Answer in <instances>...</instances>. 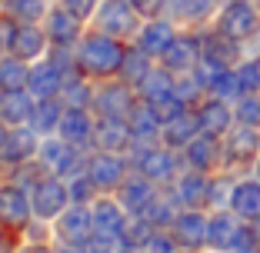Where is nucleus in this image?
Returning <instances> with one entry per match:
<instances>
[{
  "label": "nucleus",
  "mask_w": 260,
  "mask_h": 253,
  "mask_svg": "<svg viewBox=\"0 0 260 253\" xmlns=\"http://www.w3.org/2000/svg\"><path fill=\"white\" fill-rule=\"evenodd\" d=\"M123 63V50L107 37H90L84 44V67L93 74H110Z\"/></svg>",
  "instance_id": "obj_1"
},
{
  "label": "nucleus",
  "mask_w": 260,
  "mask_h": 253,
  "mask_svg": "<svg viewBox=\"0 0 260 253\" xmlns=\"http://www.w3.org/2000/svg\"><path fill=\"white\" fill-rule=\"evenodd\" d=\"M220 30L234 40L253 37V33H257V10H253L250 4H244V0H234L220 14Z\"/></svg>",
  "instance_id": "obj_2"
},
{
  "label": "nucleus",
  "mask_w": 260,
  "mask_h": 253,
  "mask_svg": "<svg viewBox=\"0 0 260 253\" xmlns=\"http://www.w3.org/2000/svg\"><path fill=\"white\" fill-rule=\"evenodd\" d=\"M230 207L237 216H260V180H250V184H237L230 190Z\"/></svg>",
  "instance_id": "obj_3"
},
{
  "label": "nucleus",
  "mask_w": 260,
  "mask_h": 253,
  "mask_svg": "<svg viewBox=\"0 0 260 253\" xmlns=\"http://www.w3.org/2000/svg\"><path fill=\"white\" fill-rule=\"evenodd\" d=\"M237 233H240V223L234 220L230 213H220V216H214V220L207 223V243L217 246V250H227V246L234 250Z\"/></svg>",
  "instance_id": "obj_4"
},
{
  "label": "nucleus",
  "mask_w": 260,
  "mask_h": 253,
  "mask_svg": "<svg viewBox=\"0 0 260 253\" xmlns=\"http://www.w3.org/2000/svg\"><path fill=\"white\" fill-rule=\"evenodd\" d=\"M60 207H63V187L54 184V180H44L37 187V193H34V210L40 216H54L60 213Z\"/></svg>",
  "instance_id": "obj_5"
},
{
  "label": "nucleus",
  "mask_w": 260,
  "mask_h": 253,
  "mask_svg": "<svg viewBox=\"0 0 260 253\" xmlns=\"http://www.w3.org/2000/svg\"><path fill=\"white\" fill-rule=\"evenodd\" d=\"M230 160H237V163H247L257 157L260 150V137H257V127H244V130H237L234 137H230Z\"/></svg>",
  "instance_id": "obj_6"
},
{
  "label": "nucleus",
  "mask_w": 260,
  "mask_h": 253,
  "mask_svg": "<svg viewBox=\"0 0 260 253\" xmlns=\"http://www.w3.org/2000/svg\"><path fill=\"white\" fill-rule=\"evenodd\" d=\"M177 240L184 246H200L207 243V220L200 213H184L177 216Z\"/></svg>",
  "instance_id": "obj_7"
},
{
  "label": "nucleus",
  "mask_w": 260,
  "mask_h": 253,
  "mask_svg": "<svg viewBox=\"0 0 260 253\" xmlns=\"http://www.w3.org/2000/svg\"><path fill=\"white\" fill-rule=\"evenodd\" d=\"M204 57L207 60H214L220 63V67H227L230 60H237V40L227 37V33H214V37H207L204 40Z\"/></svg>",
  "instance_id": "obj_8"
},
{
  "label": "nucleus",
  "mask_w": 260,
  "mask_h": 253,
  "mask_svg": "<svg viewBox=\"0 0 260 253\" xmlns=\"http://www.w3.org/2000/svg\"><path fill=\"white\" fill-rule=\"evenodd\" d=\"M164 63H167V67H174V70L193 67V63H197V44H193L190 37H184V40H170V47L164 50Z\"/></svg>",
  "instance_id": "obj_9"
},
{
  "label": "nucleus",
  "mask_w": 260,
  "mask_h": 253,
  "mask_svg": "<svg viewBox=\"0 0 260 253\" xmlns=\"http://www.w3.org/2000/svg\"><path fill=\"white\" fill-rule=\"evenodd\" d=\"M197 120H200V130L204 133L220 137V133H227V127H230V110L223 107V103H207V107L197 114Z\"/></svg>",
  "instance_id": "obj_10"
},
{
  "label": "nucleus",
  "mask_w": 260,
  "mask_h": 253,
  "mask_svg": "<svg viewBox=\"0 0 260 253\" xmlns=\"http://www.w3.org/2000/svg\"><path fill=\"white\" fill-rule=\"evenodd\" d=\"M100 23H104V30H134V14H130V7L123 4V0H110L107 7H104V17H100Z\"/></svg>",
  "instance_id": "obj_11"
},
{
  "label": "nucleus",
  "mask_w": 260,
  "mask_h": 253,
  "mask_svg": "<svg viewBox=\"0 0 260 253\" xmlns=\"http://www.w3.org/2000/svg\"><path fill=\"white\" fill-rule=\"evenodd\" d=\"M87 230H90V213L87 210H70L60 220V237L70 240V243H84Z\"/></svg>",
  "instance_id": "obj_12"
},
{
  "label": "nucleus",
  "mask_w": 260,
  "mask_h": 253,
  "mask_svg": "<svg viewBox=\"0 0 260 253\" xmlns=\"http://www.w3.org/2000/svg\"><path fill=\"white\" fill-rule=\"evenodd\" d=\"M197 130H200V120L193 114H177L167 120V140L170 143H190Z\"/></svg>",
  "instance_id": "obj_13"
},
{
  "label": "nucleus",
  "mask_w": 260,
  "mask_h": 253,
  "mask_svg": "<svg viewBox=\"0 0 260 253\" xmlns=\"http://www.w3.org/2000/svg\"><path fill=\"white\" fill-rule=\"evenodd\" d=\"M0 216L7 223H23L27 220V197H23L20 190L0 193Z\"/></svg>",
  "instance_id": "obj_14"
},
{
  "label": "nucleus",
  "mask_w": 260,
  "mask_h": 253,
  "mask_svg": "<svg viewBox=\"0 0 260 253\" xmlns=\"http://www.w3.org/2000/svg\"><path fill=\"white\" fill-rule=\"evenodd\" d=\"M120 173H123V163L114 160V157H100V160L90 167V180L100 184V187H114L117 180H120Z\"/></svg>",
  "instance_id": "obj_15"
},
{
  "label": "nucleus",
  "mask_w": 260,
  "mask_h": 253,
  "mask_svg": "<svg viewBox=\"0 0 260 253\" xmlns=\"http://www.w3.org/2000/svg\"><path fill=\"white\" fill-rule=\"evenodd\" d=\"M214 160H217V143H214V137H210V133L190 140V163H193V167L204 170V167H210Z\"/></svg>",
  "instance_id": "obj_16"
},
{
  "label": "nucleus",
  "mask_w": 260,
  "mask_h": 253,
  "mask_svg": "<svg viewBox=\"0 0 260 253\" xmlns=\"http://www.w3.org/2000/svg\"><path fill=\"white\" fill-rule=\"evenodd\" d=\"M170 27L167 23H153V27H147L144 30V37H140V47H144V50H153V54H164V50H167L170 47Z\"/></svg>",
  "instance_id": "obj_17"
},
{
  "label": "nucleus",
  "mask_w": 260,
  "mask_h": 253,
  "mask_svg": "<svg viewBox=\"0 0 260 253\" xmlns=\"http://www.w3.org/2000/svg\"><path fill=\"white\" fill-rule=\"evenodd\" d=\"M60 130H63V137H67V140H84L87 130H90V123H87V117L80 114V110L70 107L67 114L60 117Z\"/></svg>",
  "instance_id": "obj_18"
},
{
  "label": "nucleus",
  "mask_w": 260,
  "mask_h": 253,
  "mask_svg": "<svg viewBox=\"0 0 260 253\" xmlns=\"http://www.w3.org/2000/svg\"><path fill=\"white\" fill-rule=\"evenodd\" d=\"M140 93H144L150 103H157V100L170 97V93H174V87H170L167 74H147V77H144V87H140Z\"/></svg>",
  "instance_id": "obj_19"
},
{
  "label": "nucleus",
  "mask_w": 260,
  "mask_h": 253,
  "mask_svg": "<svg viewBox=\"0 0 260 253\" xmlns=\"http://www.w3.org/2000/svg\"><path fill=\"white\" fill-rule=\"evenodd\" d=\"M44 47V37H40L34 27H23V30H17V37H14V54L17 57H34Z\"/></svg>",
  "instance_id": "obj_20"
},
{
  "label": "nucleus",
  "mask_w": 260,
  "mask_h": 253,
  "mask_svg": "<svg viewBox=\"0 0 260 253\" xmlns=\"http://www.w3.org/2000/svg\"><path fill=\"white\" fill-rule=\"evenodd\" d=\"M57 87H60V74H57L54 63H47V67H37V70H34V90H37L40 97H50Z\"/></svg>",
  "instance_id": "obj_21"
},
{
  "label": "nucleus",
  "mask_w": 260,
  "mask_h": 253,
  "mask_svg": "<svg viewBox=\"0 0 260 253\" xmlns=\"http://www.w3.org/2000/svg\"><path fill=\"white\" fill-rule=\"evenodd\" d=\"M150 200H153L150 187L140 184V180H137V184H127V187H123V203H127L134 213H144V207L150 203Z\"/></svg>",
  "instance_id": "obj_22"
},
{
  "label": "nucleus",
  "mask_w": 260,
  "mask_h": 253,
  "mask_svg": "<svg viewBox=\"0 0 260 253\" xmlns=\"http://www.w3.org/2000/svg\"><path fill=\"white\" fill-rule=\"evenodd\" d=\"M237 120L244 123V127H260V93H247V97H240Z\"/></svg>",
  "instance_id": "obj_23"
},
{
  "label": "nucleus",
  "mask_w": 260,
  "mask_h": 253,
  "mask_svg": "<svg viewBox=\"0 0 260 253\" xmlns=\"http://www.w3.org/2000/svg\"><path fill=\"white\" fill-rule=\"evenodd\" d=\"M30 150H34V137L30 133H14V137H7V143H4V154H7L10 160H23Z\"/></svg>",
  "instance_id": "obj_24"
},
{
  "label": "nucleus",
  "mask_w": 260,
  "mask_h": 253,
  "mask_svg": "<svg viewBox=\"0 0 260 253\" xmlns=\"http://www.w3.org/2000/svg\"><path fill=\"white\" fill-rule=\"evenodd\" d=\"M214 10V0H180L177 4V14L184 17V20H200Z\"/></svg>",
  "instance_id": "obj_25"
},
{
  "label": "nucleus",
  "mask_w": 260,
  "mask_h": 253,
  "mask_svg": "<svg viewBox=\"0 0 260 253\" xmlns=\"http://www.w3.org/2000/svg\"><path fill=\"white\" fill-rule=\"evenodd\" d=\"M207 184L200 180V176H187V180H180V200L184 203H204L207 200Z\"/></svg>",
  "instance_id": "obj_26"
},
{
  "label": "nucleus",
  "mask_w": 260,
  "mask_h": 253,
  "mask_svg": "<svg viewBox=\"0 0 260 253\" xmlns=\"http://www.w3.org/2000/svg\"><path fill=\"white\" fill-rule=\"evenodd\" d=\"M97 227L104 233H114V230H123V220H120V213H117V207L114 203H100V210H97Z\"/></svg>",
  "instance_id": "obj_27"
},
{
  "label": "nucleus",
  "mask_w": 260,
  "mask_h": 253,
  "mask_svg": "<svg viewBox=\"0 0 260 253\" xmlns=\"http://www.w3.org/2000/svg\"><path fill=\"white\" fill-rule=\"evenodd\" d=\"M50 30H54L57 40H70L77 33V14H54L50 20Z\"/></svg>",
  "instance_id": "obj_28"
},
{
  "label": "nucleus",
  "mask_w": 260,
  "mask_h": 253,
  "mask_svg": "<svg viewBox=\"0 0 260 253\" xmlns=\"http://www.w3.org/2000/svg\"><path fill=\"white\" fill-rule=\"evenodd\" d=\"M237 77H240V87H244L247 93H257L260 90V60L244 63V67L237 70Z\"/></svg>",
  "instance_id": "obj_29"
},
{
  "label": "nucleus",
  "mask_w": 260,
  "mask_h": 253,
  "mask_svg": "<svg viewBox=\"0 0 260 253\" xmlns=\"http://www.w3.org/2000/svg\"><path fill=\"white\" fill-rule=\"evenodd\" d=\"M4 117H7L10 123H20L23 117H27V97H23V93H10V97L4 100Z\"/></svg>",
  "instance_id": "obj_30"
},
{
  "label": "nucleus",
  "mask_w": 260,
  "mask_h": 253,
  "mask_svg": "<svg viewBox=\"0 0 260 253\" xmlns=\"http://www.w3.org/2000/svg\"><path fill=\"white\" fill-rule=\"evenodd\" d=\"M23 80H27V70H23L20 63H0V84H4V87L17 90Z\"/></svg>",
  "instance_id": "obj_31"
},
{
  "label": "nucleus",
  "mask_w": 260,
  "mask_h": 253,
  "mask_svg": "<svg viewBox=\"0 0 260 253\" xmlns=\"http://www.w3.org/2000/svg\"><path fill=\"white\" fill-rule=\"evenodd\" d=\"M144 173L147 176H167L170 173V157L167 154H147L144 157Z\"/></svg>",
  "instance_id": "obj_32"
},
{
  "label": "nucleus",
  "mask_w": 260,
  "mask_h": 253,
  "mask_svg": "<svg viewBox=\"0 0 260 253\" xmlns=\"http://www.w3.org/2000/svg\"><path fill=\"white\" fill-rule=\"evenodd\" d=\"M100 143L104 147H123L127 143V130H123L120 123H104L100 127Z\"/></svg>",
  "instance_id": "obj_33"
},
{
  "label": "nucleus",
  "mask_w": 260,
  "mask_h": 253,
  "mask_svg": "<svg viewBox=\"0 0 260 253\" xmlns=\"http://www.w3.org/2000/svg\"><path fill=\"white\" fill-rule=\"evenodd\" d=\"M57 117H60V110L47 100V103H40V107H37V114H34V127H37V130H50Z\"/></svg>",
  "instance_id": "obj_34"
},
{
  "label": "nucleus",
  "mask_w": 260,
  "mask_h": 253,
  "mask_svg": "<svg viewBox=\"0 0 260 253\" xmlns=\"http://www.w3.org/2000/svg\"><path fill=\"white\" fill-rule=\"evenodd\" d=\"M44 160L50 163V167H67V163H70V147H63V143H47L44 147Z\"/></svg>",
  "instance_id": "obj_35"
},
{
  "label": "nucleus",
  "mask_w": 260,
  "mask_h": 253,
  "mask_svg": "<svg viewBox=\"0 0 260 253\" xmlns=\"http://www.w3.org/2000/svg\"><path fill=\"white\" fill-rule=\"evenodd\" d=\"M144 70H147V63H144V57H140V54L123 57V74H127V80H130V84L144 77Z\"/></svg>",
  "instance_id": "obj_36"
},
{
  "label": "nucleus",
  "mask_w": 260,
  "mask_h": 253,
  "mask_svg": "<svg viewBox=\"0 0 260 253\" xmlns=\"http://www.w3.org/2000/svg\"><path fill=\"white\" fill-rule=\"evenodd\" d=\"M147 220L144 223H134V227H127V230H123V240H127V246H137L140 240H147Z\"/></svg>",
  "instance_id": "obj_37"
},
{
  "label": "nucleus",
  "mask_w": 260,
  "mask_h": 253,
  "mask_svg": "<svg viewBox=\"0 0 260 253\" xmlns=\"http://www.w3.org/2000/svg\"><path fill=\"white\" fill-rule=\"evenodd\" d=\"M110 107H120V110H127V93H123V90H107V93H104V110H107V114H110Z\"/></svg>",
  "instance_id": "obj_38"
},
{
  "label": "nucleus",
  "mask_w": 260,
  "mask_h": 253,
  "mask_svg": "<svg viewBox=\"0 0 260 253\" xmlns=\"http://www.w3.org/2000/svg\"><path fill=\"white\" fill-rule=\"evenodd\" d=\"M14 14H20V17H37L40 14V0H17V4H14Z\"/></svg>",
  "instance_id": "obj_39"
},
{
  "label": "nucleus",
  "mask_w": 260,
  "mask_h": 253,
  "mask_svg": "<svg viewBox=\"0 0 260 253\" xmlns=\"http://www.w3.org/2000/svg\"><path fill=\"white\" fill-rule=\"evenodd\" d=\"M14 37H17V30L7 20H0V50H7V44H14Z\"/></svg>",
  "instance_id": "obj_40"
},
{
  "label": "nucleus",
  "mask_w": 260,
  "mask_h": 253,
  "mask_svg": "<svg viewBox=\"0 0 260 253\" xmlns=\"http://www.w3.org/2000/svg\"><path fill=\"white\" fill-rule=\"evenodd\" d=\"M93 7V0H67V10L70 14H87Z\"/></svg>",
  "instance_id": "obj_41"
},
{
  "label": "nucleus",
  "mask_w": 260,
  "mask_h": 253,
  "mask_svg": "<svg viewBox=\"0 0 260 253\" xmlns=\"http://www.w3.org/2000/svg\"><path fill=\"white\" fill-rule=\"evenodd\" d=\"M134 4H137L144 14H157V10H160V0H134Z\"/></svg>",
  "instance_id": "obj_42"
},
{
  "label": "nucleus",
  "mask_w": 260,
  "mask_h": 253,
  "mask_svg": "<svg viewBox=\"0 0 260 253\" xmlns=\"http://www.w3.org/2000/svg\"><path fill=\"white\" fill-rule=\"evenodd\" d=\"M150 253H174V250H170V243H167V240H160V237H157V240H150Z\"/></svg>",
  "instance_id": "obj_43"
},
{
  "label": "nucleus",
  "mask_w": 260,
  "mask_h": 253,
  "mask_svg": "<svg viewBox=\"0 0 260 253\" xmlns=\"http://www.w3.org/2000/svg\"><path fill=\"white\" fill-rule=\"evenodd\" d=\"M257 173H260V163H257Z\"/></svg>",
  "instance_id": "obj_44"
},
{
  "label": "nucleus",
  "mask_w": 260,
  "mask_h": 253,
  "mask_svg": "<svg viewBox=\"0 0 260 253\" xmlns=\"http://www.w3.org/2000/svg\"><path fill=\"white\" fill-rule=\"evenodd\" d=\"M37 253H44V250H37Z\"/></svg>",
  "instance_id": "obj_45"
}]
</instances>
